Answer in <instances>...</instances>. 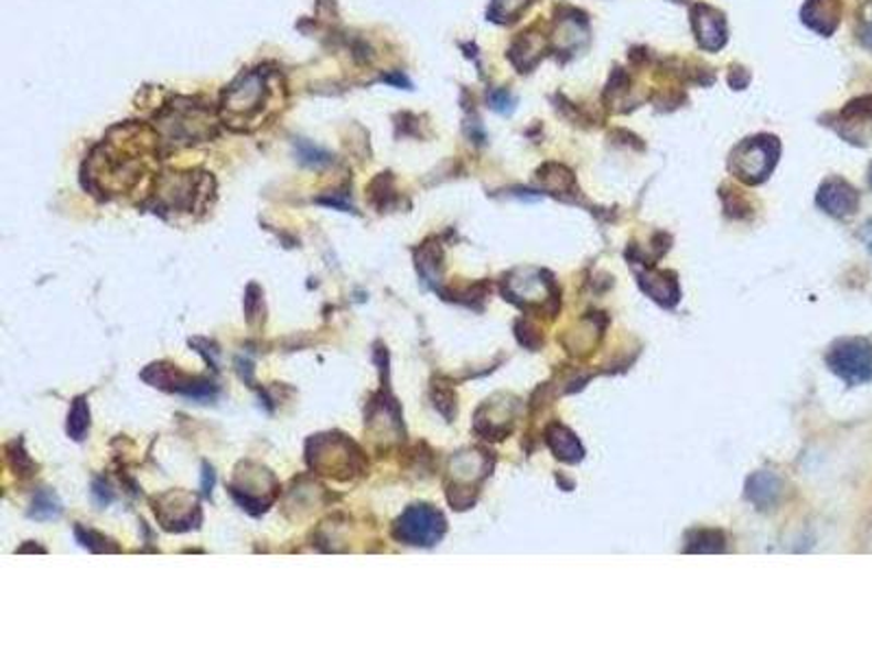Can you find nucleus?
Returning <instances> with one entry per match:
<instances>
[{
    "label": "nucleus",
    "instance_id": "nucleus-1",
    "mask_svg": "<svg viewBox=\"0 0 872 655\" xmlns=\"http://www.w3.org/2000/svg\"><path fill=\"white\" fill-rule=\"evenodd\" d=\"M778 140L775 136H755L740 142L731 155V171L746 184H762L775 169L778 160Z\"/></svg>",
    "mask_w": 872,
    "mask_h": 655
},
{
    "label": "nucleus",
    "instance_id": "nucleus-2",
    "mask_svg": "<svg viewBox=\"0 0 872 655\" xmlns=\"http://www.w3.org/2000/svg\"><path fill=\"white\" fill-rule=\"evenodd\" d=\"M445 518L432 505H412L395 523L392 536L410 546H434L445 536Z\"/></svg>",
    "mask_w": 872,
    "mask_h": 655
},
{
    "label": "nucleus",
    "instance_id": "nucleus-3",
    "mask_svg": "<svg viewBox=\"0 0 872 655\" xmlns=\"http://www.w3.org/2000/svg\"><path fill=\"white\" fill-rule=\"evenodd\" d=\"M827 365L847 385H864L872 380V343L866 339H842L827 354Z\"/></svg>",
    "mask_w": 872,
    "mask_h": 655
},
{
    "label": "nucleus",
    "instance_id": "nucleus-4",
    "mask_svg": "<svg viewBox=\"0 0 872 655\" xmlns=\"http://www.w3.org/2000/svg\"><path fill=\"white\" fill-rule=\"evenodd\" d=\"M818 206L836 218L853 217L860 211V193L853 184L842 178L827 180L816 197Z\"/></svg>",
    "mask_w": 872,
    "mask_h": 655
},
{
    "label": "nucleus",
    "instance_id": "nucleus-5",
    "mask_svg": "<svg viewBox=\"0 0 872 655\" xmlns=\"http://www.w3.org/2000/svg\"><path fill=\"white\" fill-rule=\"evenodd\" d=\"M838 133L853 144H869L872 138V95L860 97L838 114Z\"/></svg>",
    "mask_w": 872,
    "mask_h": 655
},
{
    "label": "nucleus",
    "instance_id": "nucleus-6",
    "mask_svg": "<svg viewBox=\"0 0 872 655\" xmlns=\"http://www.w3.org/2000/svg\"><path fill=\"white\" fill-rule=\"evenodd\" d=\"M691 24L702 49L720 51L726 44V22L718 9L709 4H696L691 9Z\"/></svg>",
    "mask_w": 872,
    "mask_h": 655
},
{
    "label": "nucleus",
    "instance_id": "nucleus-7",
    "mask_svg": "<svg viewBox=\"0 0 872 655\" xmlns=\"http://www.w3.org/2000/svg\"><path fill=\"white\" fill-rule=\"evenodd\" d=\"M840 20H842V0H807L803 7V22L811 31L825 37L836 33Z\"/></svg>",
    "mask_w": 872,
    "mask_h": 655
},
{
    "label": "nucleus",
    "instance_id": "nucleus-8",
    "mask_svg": "<svg viewBox=\"0 0 872 655\" xmlns=\"http://www.w3.org/2000/svg\"><path fill=\"white\" fill-rule=\"evenodd\" d=\"M546 441H548L550 450L555 452V457L561 459V461L577 463V461H581L582 457H584V450H582L579 437L574 436L568 427L559 425V422H555V425L548 427V431H546Z\"/></svg>",
    "mask_w": 872,
    "mask_h": 655
},
{
    "label": "nucleus",
    "instance_id": "nucleus-9",
    "mask_svg": "<svg viewBox=\"0 0 872 655\" xmlns=\"http://www.w3.org/2000/svg\"><path fill=\"white\" fill-rule=\"evenodd\" d=\"M781 492H783V483L773 472H757L755 476L749 479L746 485V496L762 509L775 507L781 498Z\"/></svg>",
    "mask_w": 872,
    "mask_h": 655
},
{
    "label": "nucleus",
    "instance_id": "nucleus-10",
    "mask_svg": "<svg viewBox=\"0 0 872 655\" xmlns=\"http://www.w3.org/2000/svg\"><path fill=\"white\" fill-rule=\"evenodd\" d=\"M672 273H650V276H642V284L648 291V296H653L657 302L661 304H675L679 300V287L677 280H668Z\"/></svg>",
    "mask_w": 872,
    "mask_h": 655
},
{
    "label": "nucleus",
    "instance_id": "nucleus-11",
    "mask_svg": "<svg viewBox=\"0 0 872 655\" xmlns=\"http://www.w3.org/2000/svg\"><path fill=\"white\" fill-rule=\"evenodd\" d=\"M29 516H31L33 520H40V523L57 520V518L62 516V503H60V498L55 496V492H51V490L37 492L35 498H33V505H31Z\"/></svg>",
    "mask_w": 872,
    "mask_h": 655
},
{
    "label": "nucleus",
    "instance_id": "nucleus-12",
    "mask_svg": "<svg viewBox=\"0 0 872 655\" xmlns=\"http://www.w3.org/2000/svg\"><path fill=\"white\" fill-rule=\"evenodd\" d=\"M88 429H90V411H88L86 398H77L73 402L71 416H68V436L82 441L88 433Z\"/></svg>",
    "mask_w": 872,
    "mask_h": 655
},
{
    "label": "nucleus",
    "instance_id": "nucleus-13",
    "mask_svg": "<svg viewBox=\"0 0 872 655\" xmlns=\"http://www.w3.org/2000/svg\"><path fill=\"white\" fill-rule=\"evenodd\" d=\"M530 0H495V20H517V15L528 7Z\"/></svg>",
    "mask_w": 872,
    "mask_h": 655
},
{
    "label": "nucleus",
    "instance_id": "nucleus-14",
    "mask_svg": "<svg viewBox=\"0 0 872 655\" xmlns=\"http://www.w3.org/2000/svg\"><path fill=\"white\" fill-rule=\"evenodd\" d=\"M858 33H860L862 44L872 51V0L864 4L862 13H860V29H858Z\"/></svg>",
    "mask_w": 872,
    "mask_h": 655
},
{
    "label": "nucleus",
    "instance_id": "nucleus-15",
    "mask_svg": "<svg viewBox=\"0 0 872 655\" xmlns=\"http://www.w3.org/2000/svg\"><path fill=\"white\" fill-rule=\"evenodd\" d=\"M491 104H493V108L497 109V111H508V109H513V99H510L508 93H495V95H491Z\"/></svg>",
    "mask_w": 872,
    "mask_h": 655
},
{
    "label": "nucleus",
    "instance_id": "nucleus-16",
    "mask_svg": "<svg viewBox=\"0 0 872 655\" xmlns=\"http://www.w3.org/2000/svg\"><path fill=\"white\" fill-rule=\"evenodd\" d=\"M869 182H871V189H872V162H871V167H869Z\"/></svg>",
    "mask_w": 872,
    "mask_h": 655
}]
</instances>
